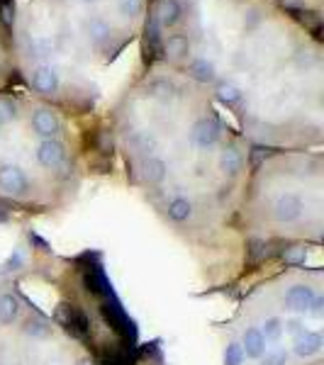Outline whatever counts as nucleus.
I'll return each instance as SVG.
<instances>
[{"mask_svg":"<svg viewBox=\"0 0 324 365\" xmlns=\"http://www.w3.org/2000/svg\"><path fill=\"white\" fill-rule=\"evenodd\" d=\"M144 66L210 93L251 146L322 149L324 49L273 0H146Z\"/></svg>","mask_w":324,"mask_h":365,"instance_id":"f257e3e1","label":"nucleus"},{"mask_svg":"<svg viewBox=\"0 0 324 365\" xmlns=\"http://www.w3.org/2000/svg\"><path fill=\"white\" fill-rule=\"evenodd\" d=\"M108 132L127 182L210 282L239 278L249 263L239 205L254 146L210 93L173 68L144 66L115 100Z\"/></svg>","mask_w":324,"mask_h":365,"instance_id":"f03ea898","label":"nucleus"},{"mask_svg":"<svg viewBox=\"0 0 324 365\" xmlns=\"http://www.w3.org/2000/svg\"><path fill=\"white\" fill-rule=\"evenodd\" d=\"M146 0H20L10 51L22 91L74 117H91L105 81L139 42Z\"/></svg>","mask_w":324,"mask_h":365,"instance_id":"7ed1b4c3","label":"nucleus"},{"mask_svg":"<svg viewBox=\"0 0 324 365\" xmlns=\"http://www.w3.org/2000/svg\"><path fill=\"white\" fill-rule=\"evenodd\" d=\"M86 120L22 88L0 91V210L42 215L74 202L88 168Z\"/></svg>","mask_w":324,"mask_h":365,"instance_id":"20e7f679","label":"nucleus"},{"mask_svg":"<svg viewBox=\"0 0 324 365\" xmlns=\"http://www.w3.org/2000/svg\"><path fill=\"white\" fill-rule=\"evenodd\" d=\"M324 363V270L283 266L249 287L222 327V365Z\"/></svg>","mask_w":324,"mask_h":365,"instance_id":"39448f33","label":"nucleus"},{"mask_svg":"<svg viewBox=\"0 0 324 365\" xmlns=\"http://www.w3.org/2000/svg\"><path fill=\"white\" fill-rule=\"evenodd\" d=\"M249 251L315 246L324 239V154L320 149L266 151L254 161L239 205Z\"/></svg>","mask_w":324,"mask_h":365,"instance_id":"423d86ee","label":"nucleus"},{"mask_svg":"<svg viewBox=\"0 0 324 365\" xmlns=\"http://www.w3.org/2000/svg\"><path fill=\"white\" fill-rule=\"evenodd\" d=\"M0 365H103L76 327H69L10 275L0 278Z\"/></svg>","mask_w":324,"mask_h":365,"instance_id":"0eeeda50","label":"nucleus"},{"mask_svg":"<svg viewBox=\"0 0 324 365\" xmlns=\"http://www.w3.org/2000/svg\"><path fill=\"white\" fill-rule=\"evenodd\" d=\"M15 63L13 51H10V15H5L3 5H0V91L15 88Z\"/></svg>","mask_w":324,"mask_h":365,"instance_id":"6e6552de","label":"nucleus"},{"mask_svg":"<svg viewBox=\"0 0 324 365\" xmlns=\"http://www.w3.org/2000/svg\"><path fill=\"white\" fill-rule=\"evenodd\" d=\"M275 5H280L285 13L298 17L300 22H305L312 32L320 29L322 22V0H273Z\"/></svg>","mask_w":324,"mask_h":365,"instance_id":"1a4fd4ad","label":"nucleus"},{"mask_svg":"<svg viewBox=\"0 0 324 365\" xmlns=\"http://www.w3.org/2000/svg\"><path fill=\"white\" fill-rule=\"evenodd\" d=\"M317 365H324V363H317Z\"/></svg>","mask_w":324,"mask_h":365,"instance_id":"9d476101","label":"nucleus"}]
</instances>
